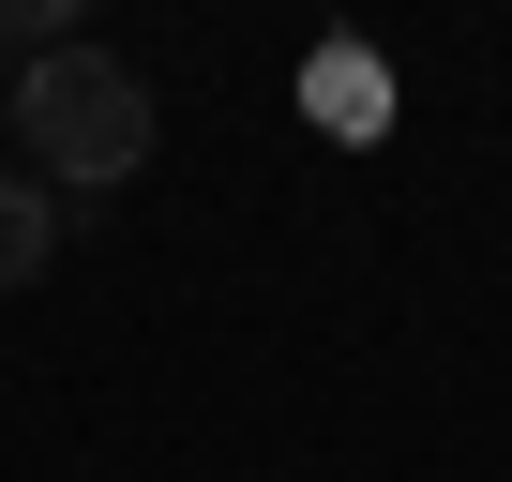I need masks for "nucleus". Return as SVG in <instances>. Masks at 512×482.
<instances>
[{
	"instance_id": "1",
	"label": "nucleus",
	"mask_w": 512,
	"mask_h": 482,
	"mask_svg": "<svg viewBox=\"0 0 512 482\" xmlns=\"http://www.w3.org/2000/svg\"><path fill=\"white\" fill-rule=\"evenodd\" d=\"M16 151H31L46 196L136 181V166H151V91H136V61H106L91 31L46 46V61H16Z\"/></svg>"
},
{
	"instance_id": "2",
	"label": "nucleus",
	"mask_w": 512,
	"mask_h": 482,
	"mask_svg": "<svg viewBox=\"0 0 512 482\" xmlns=\"http://www.w3.org/2000/svg\"><path fill=\"white\" fill-rule=\"evenodd\" d=\"M61 241H76V211H61L46 181L0 166V287H46V272H61Z\"/></svg>"
},
{
	"instance_id": "3",
	"label": "nucleus",
	"mask_w": 512,
	"mask_h": 482,
	"mask_svg": "<svg viewBox=\"0 0 512 482\" xmlns=\"http://www.w3.org/2000/svg\"><path fill=\"white\" fill-rule=\"evenodd\" d=\"M76 16H91V0H0V46L46 61V46H76Z\"/></svg>"
},
{
	"instance_id": "4",
	"label": "nucleus",
	"mask_w": 512,
	"mask_h": 482,
	"mask_svg": "<svg viewBox=\"0 0 512 482\" xmlns=\"http://www.w3.org/2000/svg\"><path fill=\"white\" fill-rule=\"evenodd\" d=\"M0 151H16V106H0Z\"/></svg>"
}]
</instances>
